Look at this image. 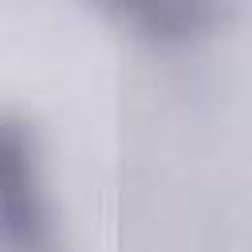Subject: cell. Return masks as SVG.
Instances as JSON below:
<instances>
[{
    "label": "cell",
    "instance_id": "cell-1",
    "mask_svg": "<svg viewBox=\"0 0 252 252\" xmlns=\"http://www.w3.org/2000/svg\"><path fill=\"white\" fill-rule=\"evenodd\" d=\"M39 209L28 189V146L20 126L0 122V228L8 240H35Z\"/></svg>",
    "mask_w": 252,
    "mask_h": 252
}]
</instances>
